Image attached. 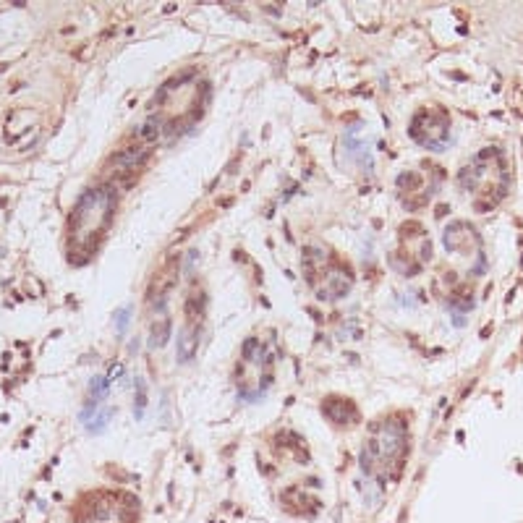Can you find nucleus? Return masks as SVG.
I'll use <instances>...</instances> for the list:
<instances>
[{
  "mask_svg": "<svg viewBox=\"0 0 523 523\" xmlns=\"http://www.w3.org/2000/svg\"><path fill=\"white\" fill-rule=\"evenodd\" d=\"M126 325H128V309H120L118 312V332H126Z\"/></svg>",
  "mask_w": 523,
  "mask_h": 523,
  "instance_id": "nucleus-13",
  "label": "nucleus"
},
{
  "mask_svg": "<svg viewBox=\"0 0 523 523\" xmlns=\"http://www.w3.org/2000/svg\"><path fill=\"white\" fill-rule=\"evenodd\" d=\"M113 191L110 189H92L81 196V202L76 204L73 217H71V233L76 243L84 246L92 254V243H95V233H105L107 223L113 214Z\"/></svg>",
  "mask_w": 523,
  "mask_h": 523,
  "instance_id": "nucleus-2",
  "label": "nucleus"
},
{
  "mask_svg": "<svg viewBox=\"0 0 523 523\" xmlns=\"http://www.w3.org/2000/svg\"><path fill=\"white\" fill-rule=\"evenodd\" d=\"M110 416H113V411H110V408H105L102 413H97V421H95V424H89V432H95V434H100L102 429L107 426V421H110Z\"/></svg>",
  "mask_w": 523,
  "mask_h": 523,
  "instance_id": "nucleus-11",
  "label": "nucleus"
},
{
  "mask_svg": "<svg viewBox=\"0 0 523 523\" xmlns=\"http://www.w3.org/2000/svg\"><path fill=\"white\" fill-rule=\"evenodd\" d=\"M256 348H259V340H256V337H251V340H246V343H243V353H246V359H249V361H254V359H256V356H254Z\"/></svg>",
  "mask_w": 523,
  "mask_h": 523,
  "instance_id": "nucleus-12",
  "label": "nucleus"
},
{
  "mask_svg": "<svg viewBox=\"0 0 523 523\" xmlns=\"http://www.w3.org/2000/svg\"><path fill=\"white\" fill-rule=\"evenodd\" d=\"M89 393H92V403H100L102 398L107 395V379L105 377H95L89 384Z\"/></svg>",
  "mask_w": 523,
  "mask_h": 523,
  "instance_id": "nucleus-9",
  "label": "nucleus"
},
{
  "mask_svg": "<svg viewBox=\"0 0 523 523\" xmlns=\"http://www.w3.org/2000/svg\"><path fill=\"white\" fill-rule=\"evenodd\" d=\"M196 351H199V332L194 325H189L178 332V348H176L178 364H189L196 356Z\"/></svg>",
  "mask_w": 523,
  "mask_h": 523,
  "instance_id": "nucleus-6",
  "label": "nucleus"
},
{
  "mask_svg": "<svg viewBox=\"0 0 523 523\" xmlns=\"http://www.w3.org/2000/svg\"><path fill=\"white\" fill-rule=\"evenodd\" d=\"M322 413L337 426H351V424H356L359 421V411L356 406H353L351 401H345V398H327L325 403H322Z\"/></svg>",
  "mask_w": 523,
  "mask_h": 523,
  "instance_id": "nucleus-4",
  "label": "nucleus"
},
{
  "mask_svg": "<svg viewBox=\"0 0 523 523\" xmlns=\"http://www.w3.org/2000/svg\"><path fill=\"white\" fill-rule=\"evenodd\" d=\"M406 455V424L382 419L369 426V437L361 448V468L379 482L395 479L403 468Z\"/></svg>",
  "mask_w": 523,
  "mask_h": 523,
  "instance_id": "nucleus-1",
  "label": "nucleus"
},
{
  "mask_svg": "<svg viewBox=\"0 0 523 523\" xmlns=\"http://www.w3.org/2000/svg\"><path fill=\"white\" fill-rule=\"evenodd\" d=\"M120 374H123V366H120V364H115V366L110 369V379H118Z\"/></svg>",
  "mask_w": 523,
  "mask_h": 523,
  "instance_id": "nucleus-14",
  "label": "nucleus"
},
{
  "mask_svg": "<svg viewBox=\"0 0 523 523\" xmlns=\"http://www.w3.org/2000/svg\"><path fill=\"white\" fill-rule=\"evenodd\" d=\"M136 387H139V393H136V419H142L144 416V406H147V393H144V379L142 377H136Z\"/></svg>",
  "mask_w": 523,
  "mask_h": 523,
  "instance_id": "nucleus-10",
  "label": "nucleus"
},
{
  "mask_svg": "<svg viewBox=\"0 0 523 523\" xmlns=\"http://www.w3.org/2000/svg\"><path fill=\"white\" fill-rule=\"evenodd\" d=\"M408 134H411L413 142L424 144L426 149H437V152H440L442 144H445V139H448L450 128H448V120H445V113L421 110L416 118H413Z\"/></svg>",
  "mask_w": 523,
  "mask_h": 523,
  "instance_id": "nucleus-3",
  "label": "nucleus"
},
{
  "mask_svg": "<svg viewBox=\"0 0 523 523\" xmlns=\"http://www.w3.org/2000/svg\"><path fill=\"white\" fill-rule=\"evenodd\" d=\"M152 155V147L139 142V144H128V147H123L118 155L113 157V162L120 167V170H134L136 165H142L147 157Z\"/></svg>",
  "mask_w": 523,
  "mask_h": 523,
  "instance_id": "nucleus-5",
  "label": "nucleus"
},
{
  "mask_svg": "<svg viewBox=\"0 0 523 523\" xmlns=\"http://www.w3.org/2000/svg\"><path fill=\"white\" fill-rule=\"evenodd\" d=\"M157 134H160V120L157 118H149L142 128H136V136H139V142H144V144H152L157 139Z\"/></svg>",
  "mask_w": 523,
  "mask_h": 523,
  "instance_id": "nucleus-8",
  "label": "nucleus"
},
{
  "mask_svg": "<svg viewBox=\"0 0 523 523\" xmlns=\"http://www.w3.org/2000/svg\"><path fill=\"white\" fill-rule=\"evenodd\" d=\"M167 337H170V317L165 312L160 314V319H155V325H152V337H149V348H162L167 343Z\"/></svg>",
  "mask_w": 523,
  "mask_h": 523,
  "instance_id": "nucleus-7",
  "label": "nucleus"
}]
</instances>
